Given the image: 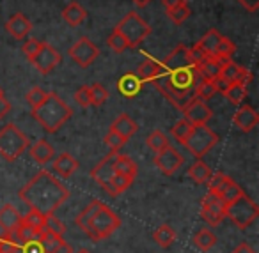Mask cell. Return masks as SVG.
Listing matches in <instances>:
<instances>
[{
	"instance_id": "cell-1",
	"label": "cell",
	"mask_w": 259,
	"mask_h": 253,
	"mask_svg": "<svg viewBox=\"0 0 259 253\" xmlns=\"http://www.w3.org/2000/svg\"><path fill=\"white\" fill-rule=\"evenodd\" d=\"M18 196L30 209L50 216L69 198V189L50 172L41 170L20 189Z\"/></svg>"
},
{
	"instance_id": "cell-2",
	"label": "cell",
	"mask_w": 259,
	"mask_h": 253,
	"mask_svg": "<svg viewBox=\"0 0 259 253\" xmlns=\"http://www.w3.org/2000/svg\"><path fill=\"white\" fill-rule=\"evenodd\" d=\"M76 227L94 242L110 237L119 227L121 220L119 216L101 200H93L75 220Z\"/></svg>"
},
{
	"instance_id": "cell-3",
	"label": "cell",
	"mask_w": 259,
	"mask_h": 253,
	"mask_svg": "<svg viewBox=\"0 0 259 253\" xmlns=\"http://www.w3.org/2000/svg\"><path fill=\"white\" fill-rule=\"evenodd\" d=\"M73 110L57 92H47L45 101L32 110V117L47 133H57L71 119Z\"/></svg>"
},
{
	"instance_id": "cell-4",
	"label": "cell",
	"mask_w": 259,
	"mask_h": 253,
	"mask_svg": "<svg viewBox=\"0 0 259 253\" xmlns=\"http://www.w3.org/2000/svg\"><path fill=\"white\" fill-rule=\"evenodd\" d=\"M29 149V138L15 124H6L0 129V156L13 163Z\"/></svg>"
},
{
	"instance_id": "cell-5",
	"label": "cell",
	"mask_w": 259,
	"mask_h": 253,
	"mask_svg": "<svg viewBox=\"0 0 259 253\" xmlns=\"http://www.w3.org/2000/svg\"><path fill=\"white\" fill-rule=\"evenodd\" d=\"M259 216V207L250 196L240 195L236 200L229 202L226 206V218H229L238 228L245 230L247 227H250V223Z\"/></svg>"
},
{
	"instance_id": "cell-6",
	"label": "cell",
	"mask_w": 259,
	"mask_h": 253,
	"mask_svg": "<svg viewBox=\"0 0 259 253\" xmlns=\"http://www.w3.org/2000/svg\"><path fill=\"white\" fill-rule=\"evenodd\" d=\"M115 30L128 41L130 48H135L151 34V27L139 16L137 11H130L121 22L115 25Z\"/></svg>"
},
{
	"instance_id": "cell-7",
	"label": "cell",
	"mask_w": 259,
	"mask_h": 253,
	"mask_svg": "<svg viewBox=\"0 0 259 253\" xmlns=\"http://www.w3.org/2000/svg\"><path fill=\"white\" fill-rule=\"evenodd\" d=\"M219 143V135H217L213 129H209L206 124L194 126L188 135V138L183 142V145L187 147V150L195 156L197 160H201L202 156L209 153L213 147Z\"/></svg>"
},
{
	"instance_id": "cell-8",
	"label": "cell",
	"mask_w": 259,
	"mask_h": 253,
	"mask_svg": "<svg viewBox=\"0 0 259 253\" xmlns=\"http://www.w3.org/2000/svg\"><path fill=\"white\" fill-rule=\"evenodd\" d=\"M226 206L227 204L222 200V196L208 191L201 202V216L204 218L206 223H209L211 227H217L226 218Z\"/></svg>"
},
{
	"instance_id": "cell-9",
	"label": "cell",
	"mask_w": 259,
	"mask_h": 253,
	"mask_svg": "<svg viewBox=\"0 0 259 253\" xmlns=\"http://www.w3.org/2000/svg\"><path fill=\"white\" fill-rule=\"evenodd\" d=\"M69 57L73 62L80 66V68H89L94 64L98 57H100V50L98 46L89 39V37H80L76 43H73L69 46Z\"/></svg>"
},
{
	"instance_id": "cell-10",
	"label": "cell",
	"mask_w": 259,
	"mask_h": 253,
	"mask_svg": "<svg viewBox=\"0 0 259 253\" xmlns=\"http://www.w3.org/2000/svg\"><path fill=\"white\" fill-rule=\"evenodd\" d=\"M155 167L162 172L163 175H174L181 168V165L185 163L183 156L180 150H176L174 147L167 145L165 149H162L160 153H155Z\"/></svg>"
},
{
	"instance_id": "cell-11",
	"label": "cell",
	"mask_w": 259,
	"mask_h": 253,
	"mask_svg": "<svg viewBox=\"0 0 259 253\" xmlns=\"http://www.w3.org/2000/svg\"><path fill=\"white\" fill-rule=\"evenodd\" d=\"M32 66L41 73V75H48L52 73L59 64H61V54L55 50L52 44L48 43H43L36 55L30 59Z\"/></svg>"
},
{
	"instance_id": "cell-12",
	"label": "cell",
	"mask_w": 259,
	"mask_h": 253,
	"mask_svg": "<svg viewBox=\"0 0 259 253\" xmlns=\"http://www.w3.org/2000/svg\"><path fill=\"white\" fill-rule=\"evenodd\" d=\"M183 115H185L183 119H187L192 126H201V124H206V122L211 119L213 112H211V108L206 105V101L194 97V99L185 107Z\"/></svg>"
},
{
	"instance_id": "cell-13",
	"label": "cell",
	"mask_w": 259,
	"mask_h": 253,
	"mask_svg": "<svg viewBox=\"0 0 259 253\" xmlns=\"http://www.w3.org/2000/svg\"><path fill=\"white\" fill-rule=\"evenodd\" d=\"M117 158H119V150H112L110 154H107V156L91 170V177H93L101 188H105V186L108 184V181L112 179V175L115 174L114 165Z\"/></svg>"
},
{
	"instance_id": "cell-14",
	"label": "cell",
	"mask_w": 259,
	"mask_h": 253,
	"mask_svg": "<svg viewBox=\"0 0 259 253\" xmlns=\"http://www.w3.org/2000/svg\"><path fill=\"white\" fill-rule=\"evenodd\" d=\"M233 122L240 131L248 133L259 124V114L250 105H240L233 115Z\"/></svg>"
},
{
	"instance_id": "cell-15",
	"label": "cell",
	"mask_w": 259,
	"mask_h": 253,
	"mask_svg": "<svg viewBox=\"0 0 259 253\" xmlns=\"http://www.w3.org/2000/svg\"><path fill=\"white\" fill-rule=\"evenodd\" d=\"M0 253H48V251H45L41 248L37 239L30 242H23V244H13V242H8L6 239H2V235H0ZM57 253H73V248L68 244L66 248H62Z\"/></svg>"
},
{
	"instance_id": "cell-16",
	"label": "cell",
	"mask_w": 259,
	"mask_h": 253,
	"mask_svg": "<svg viewBox=\"0 0 259 253\" xmlns=\"http://www.w3.org/2000/svg\"><path fill=\"white\" fill-rule=\"evenodd\" d=\"M6 30H8L15 39L22 41L30 34V30H32V23H30V20L27 18L23 13H16V15H13L11 18L8 20V23H6Z\"/></svg>"
},
{
	"instance_id": "cell-17",
	"label": "cell",
	"mask_w": 259,
	"mask_h": 253,
	"mask_svg": "<svg viewBox=\"0 0 259 253\" xmlns=\"http://www.w3.org/2000/svg\"><path fill=\"white\" fill-rule=\"evenodd\" d=\"M165 71H174V69H180V68H187V66H192L190 54H188V48L185 44H180L176 46L169 55L165 57V61L162 62Z\"/></svg>"
},
{
	"instance_id": "cell-18",
	"label": "cell",
	"mask_w": 259,
	"mask_h": 253,
	"mask_svg": "<svg viewBox=\"0 0 259 253\" xmlns=\"http://www.w3.org/2000/svg\"><path fill=\"white\" fill-rule=\"evenodd\" d=\"M52 167H54V172L59 175V177L68 179V177H71L76 170H78L80 165L69 153H61L59 156L54 158V163H52Z\"/></svg>"
},
{
	"instance_id": "cell-19",
	"label": "cell",
	"mask_w": 259,
	"mask_h": 253,
	"mask_svg": "<svg viewBox=\"0 0 259 253\" xmlns=\"http://www.w3.org/2000/svg\"><path fill=\"white\" fill-rule=\"evenodd\" d=\"M165 73V68H163V64L160 61H156V59L153 57H148L144 62H142L141 66H139L137 69V76L142 80V82H153V80H156L160 75H163Z\"/></svg>"
},
{
	"instance_id": "cell-20",
	"label": "cell",
	"mask_w": 259,
	"mask_h": 253,
	"mask_svg": "<svg viewBox=\"0 0 259 253\" xmlns=\"http://www.w3.org/2000/svg\"><path fill=\"white\" fill-rule=\"evenodd\" d=\"M142 80L137 76V73H126L121 78L117 80V89L121 90L122 96L126 97H134L141 92L142 89Z\"/></svg>"
},
{
	"instance_id": "cell-21",
	"label": "cell",
	"mask_w": 259,
	"mask_h": 253,
	"mask_svg": "<svg viewBox=\"0 0 259 253\" xmlns=\"http://www.w3.org/2000/svg\"><path fill=\"white\" fill-rule=\"evenodd\" d=\"M110 129L117 133V135H121L122 138L128 142V140L139 131V124L132 117H128L126 114H122V115H119V117L115 119L114 122H112Z\"/></svg>"
},
{
	"instance_id": "cell-22",
	"label": "cell",
	"mask_w": 259,
	"mask_h": 253,
	"mask_svg": "<svg viewBox=\"0 0 259 253\" xmlns=\"http://www.w3.org/2000/svg\"><path fill=\"white\" fill-rule=\"evenodd\" d=\"M22 221V214L13 204H4L0 207V228L4 232L16 228Z\"/></svg>"
},
{
	"instance_id": "cell-23",
	"label": "cell",
	"mask_w": 259,
	"mask_h": 253,
	"mask_svg": "<svg viewBox=\"0 0 259 253\" xmlns=\"http://www.w3.org/2000/svg\"><path fill=\"white\" fill-rule=\"evenodd\" d=\"M37 242H39L41 248L48 253H57V251H61L62 248L68 246V242L64 241L62 235H57V234H54V232H48V230L39 232V235H37Z\"/></svg>"
},
{
	"instance_id": "cell-24",
	"label": "cell",
	"mask_w": 259,
	"mask_h": 253,
	"mask_svg": "<svg viewBox=\"0 0 259 253\" xmlns=\"http://www.w3.org/2000/svg\"><path fill=\"white\" fill-rule=\"evenodd\" d=\"M29 153H30V156L34 158V161L39 163V165H48L55 156L54 147H52L50 143L43 138L37 140L36 143H32V145L29 147Z\"/></svg>"
},
{
	"instance_id": "cell-25",
	"label": "cell",
	"mask_w": 259,
	"mask_h": 253,
	"mask_svg": "<svg viewBox=\"0 0 259 253\" xmlns=\"http://www.w3.org/2000/svg\"><path fill=\"white\" fill-rule=\"evenodd\" d=\"M62 18H64V22L68 23V25L78 27L85 22L87 11L78 4V2H69V4L64 8V11H62Z\"/></svg>"
},
{
	"instance_id": "cell-26",
	"label": "cell",
	"mask_w": 259,
	"mask_h": 253,
	"mask_svg": "<svg viewBox=\"0 0 259 253\" xmlns=\"http://www.w3.org/2000/svg\"><path fill=\"white\" fill-rule=\"evenodd\" d=\"M114 170H115V174H121V175H124V177L134 179V181L139 174L137 163H135L130 156H126V154H119V158L115 160Z\"/></svg>"
},
{
	"instance_id": "cell-27",
	"label": "cell",
	"mask_w": 259,
	"mask_h": 253,
	"mask_svg": "<svg viewBox=\"0 0 259 253\" xmlns=\"http://www.w3.org/2000/svg\"><path fill=\"white\" fill-rule=\"evenodd\" d=\"M132 184H134V179L124 177V175H121V174H114L110 181H108V184L105 186L103 189L108 193V195L117 196V195H121V193H124Z\"/></svg>"
},
{
	"instance_id": "cell-28",
	"label": "cell",
	"mask_w": 259,
	"mask_h": 253,
	"mask_svg": "<svg viewBox=\"0 0 259 253\" xmlns=\"http://www.w3.org/2000/svg\"><path fill=\"white\" fill-rule=\"evenodd\" d=\"M192 241H194V246L199 251H209V249L217 244V235L213 234L209 228H201V230L194 235Z\"/></svg>"
},
{
	"instance_id": "cell-29",
	"label": "cell",
	"mask_w": 259,
	"mask_h": 253,
	"mask_svg": "<svg viewBox=\"0 0 259 253\" xmlns=\"http://www.w3.org/2000/svg\"><path fill=\"white\" fill-rule=\"evenodd\" d=\"M176 237H178L176 232H174V228L169 227V225H160L155 230V234H153V239H155V242L160 248H169V246H172Z\"/></svg>"
},
{
	"instance_id": "cell-30",
	"label": "cell",
	"mask_w": 259,
	"mask_h": 253,
	"mask_svg": "<svg viewBox=\"0 0 259 253\" xmlns=\"http://www.w3.org/2000/svg\"><path fill=\"white\" fill-rule=\"evenodd\" d=\"M211 174H213L211 168H209L202 160H197L190 168H188V175H190L192 181H195L197 184H206Z\"/></svg>"
},
{
	"instance_id": "cell-31",
	"label": "cell",
	"mask_w": 259,
	"mask_h": 253,
	"mask_svg": "<svg viewBox=\"0 0 259 253\" xmlns=\"http://www.w3.org/2000/svg\"><path fill=\"white\" fill-rule=\"evenodd\" d=\"M224 96H226V99L229 101L231 105H236V107H240V105L245 103L248 92H247V87H245V85H240V83H231L229 89L224 92Z\"/></svg>"
},
{
	"instance_id": "cell-32",
	"label": "cell",
	"mask_w": 259,
	"mask_h": 253,
	"mask_svg": "<svg viewBox=\"0 0 259 253\" xmlns=\"http://www.w3.org/2000/svg\"><path fill=\"white\" fill-rule=\"evenodd\" d=\"M220 39H222V36H220V34L217 32L215 29H211V30H208V32H206L204 36L201 37V41H199L197 44L206 52V54L213 55V54H215V50H217V46H219Z\"/></svg>"
},
{
	"instance_id": "cell-33",
	"label": "cell",
	"mask_w": 259,
	"mask_h": 253,
	"mask_svg": "<svg viewBox=\"0 0 259 253\" xmlns=\"http://www.w3.org/2000/svg\"><path fill=\"white\" fill-rule=\"evenodd\" d=\"M199 75H201V78H206V80H215L217 76H220V64L213 59V55H209V57L199 66Z\"/></svg>"
},
{
	"instance_id": "cell-34",
	"label": "cell",
	"mask_w": 259,
	"mask_h": 253,
	"mask_svg": "<svg viewBox=\"0 0 259 253\" xmlns=\"http://www.w3.org/2000/svg\"><path fill=\"white\" fill-rule=\"evenodd\" d=\"M217 94L215 90V85H213L211 80H206V78H201L197 83H195L194 87V97H197V99H209V97H213Z\"/></svg>"
},
{
	"instance_id": "cell-35",
	"label": "cell",
	"mask_w": 259,
	"mask_h": 253,
	"mask_svg": "<svg viewBox=\"0 0 259 253\" xmlns=\"http://www.w3.org/2000/svg\"><path fill=\"white\" fill-rule=\"evenodd\" d=\"M45 220H47V216H45V214H41V213H37V211H34V209H30L29 213L22 214V221H23V223L29 225V227H32L34 230L37 232V234H39V232H43Z\"/></svg>"
},
{
	"instance_id": "cell-36",
	"label": "cell",
	"mask_w": 259,
	"mask_h": 253,
	"mask_svg": "<svg viewBox=\"0 0 259 253\" xmlns=\"http://www.w3.org/2000/svg\"><path fill=\"white\" fill-rule=\"evenodd\" d=\"M192 128H194V126H192L187 119H181V121H178L176 124L170 128V135L174 136L176 142H180L181 145H183V142L188 138V135H190Z\"/></svg>"
},
{
	"instance_id": "cell-37",
	"label": "cell",
	"mask_w": 259,
	"mask_h": 253,
	"mask_svg": "<svg viewBox=\"0 0 259 253\" xmlns=\"http://www.w3.org/2000/svg\"><path fill=\"white\" fill-rule=\"evenodd\" d=\"M219 195L222 196L224 202L229 204V202H233V200H236L240 195H243V189H241L240 186L233 181V179H229V181L222 186V189L219 191Z\"/></svg>"
},
{
	"instance_id": "cell-38",
	"label": "cell",
	"mask_w": 259,
	"mask_h": 253,
	"mask_svg": "<svg viewBox=\"0 0 259 253\" xmlns=\"http://www.w3.org/2000/svg\"><path fill=\"white\" fill-rule=\"evenodd\" d=\"M146 142H148L149 149L155 150V153H160V150L165 149L167 145H170L167 135L163 131H160V129H155V131L148 136V140H146Z\"/></svg>"
},
{
	"instance_id": "cell-39",
	"label": "cell",
	"mask_w": 259,
	"mask_h": 253,
	"mask_svg": "<svg viewBox=\"0 0 259 253\" xmlns=\"http://www.w3.org/2000/svg\"><path fill=\"white\" fill-rule=\"evenodd\" d=\"M89 94H91V105H94V107H101L108 99V90L101 83H93L89 87Z\"/></svg>"
},
{
	"instance_id": "cell-40",
	"label": "cell",
	"mask_w": 259,
	"mask_h": 253,
	"mask_svg": "<svg viewBox=\"0 0 259 253\" xmlns=\"http://www.w3.org/2000/svg\"><path fill=\"white\" fill-rule=\"evenodd\" d=\"M167 16H169V20L172 23L181 25V23L190 16V8H188V4L176 6V8H172V9H167Z\"/></svg>"
},
{
	"instance_id": "cell-41",
	"label": "cell",
	"mask_w": 259,
	"mask_h": 253,
	"mask_svg": "<svg viewBox=\"0 0 259 253\" xmlns=\"http://www.w3.org/2000/svg\"><path fill=\"white\" fill-rule=\"evenodd\" d=\"M107 44L112 48V50L115 52V54H122L124 50H128V41L124 39V37L121 36V34L117 32V30H112V34L108 36V39H107Z\"/></svg>"
},
{
	"instance_id": "cell-42",
	"label": "cell",
	"mask_w": 259,
	"mask_h": 253,
	"mask_svg": "<svg viewBox=\"0 0 259 253\" xmlns=\"http://www.w3.org/2000/svg\"><path fill=\"white\" fill-rule=\"evenodd\" d=\"M229 175H226L224 172H217V174H211L208 179V182H206V186H208V191L211 193H217L219 195V191L222 189V186L226 184L227 181H229Z\"/></svg>"
},
{
	"instance_id": "cell-43",
	"label": "cell",
	"mask_w": 259,
	"mask_h": 253,
	"mask_svg": "<svg viewBox=\"0 0 259 253\" xmlns=\"http://www.w3.org/2000/svg\"><path fill=\"white\" fill-rule=\"evenodd\" d=\"M43 230L54 232V234H57V235H64L66 230H68V227H66L64 221L59 220L55 214H50V216H47V220H45V228H43Z\"/></svg>"
},
{
	"instance_id": "cell-44",
	"label": "cell",
	"mask_w": 259,
	"mask_h": 253,
	"mask_svg": "<svg viewBox=\"0 0 259 253\" xmlns=\"http://www.w3.org/2000/svg\"><path fill=\"white\" fill-rule=\"evenodd\" d=\"M16 235H18V241L20 244H23V242H30V241H36L37 239V232L34 230L32 227H29V225H25L23 221H20V225L16 227Z\"/></svg>"
},
{
	"instance_id": "cell-45",
	"label": "cell",
	"mask_w": 259,
	"mask_h": 253,
	"mask_svg": "<svg viewBox=\"0 0 259 253\" xmlns=\"http://www.w3.org/2000/svg\"><path fill=\"white\" fill-rule=\"evenodd\" d=\"M45 97H47V92H45L41 87H32V89L27 92L25 101H27V105H29V107L34 110V108H37L41 103H43Z\"/></svg>"
},
{
	"instance_id": "cell-46",
	"label": "cell",
	"mask_w": 259,
	"mask_h": 253,
	"mask_svg": "<svg viewBox=\"0 0 259 253\" xmlns=\"http://www.w3.org/2000/svg\"><path fill=\"white\" fill-rule=\"evenodd\" d=\"M234 52H236V44H234L231 39H227V37L222 36V39H220L219 46H217V50H215V54H213V55H219V57H226V59H233Z\"/></svg>"
},
{
	"instance_id": "cell-47",
	"label": "cell",
	"mask_w": 259,
	"mask_h": 253,
	"mask_svg": "<svg viewBox=\"0 0 259 253\" xmlns=\"http://www.w3.org/2000/svg\"><path fill=\"white\" fill-rule=\"evenodd\" d=\"M103 142L110 147V150H119V149H122V147L126 145V140L122 138L121 135H117L115 131H112V129L107 133V135H105Z\"/></svg>"
},
{
	"instance_id": "cell-48",
	"label": "cell",
	"mask_w": 259,
	"mask_h": 253,
	"mask_svg": "<svg viewBox=\"0 0 259 253\" xmlns=\"http://www.w3.org/2000/svg\"><path fill=\"white\" fill-rule=\"evenodd\" d=\"M238 69H240V66L234 64L233 61H229V62H226L222 68H220V76H222V78H226L227 82L234 83V80H236V75H238Z\"/></svg>"
},
{
	"instance_id": "cell-49",
	"label": "cell",
	"mask_w": 259,
	"mask_h": 253,
	"mask_svg": "<svg viewBox=\"0 0 259 253\" xmlns=\"http://www.w3.org/2000/svg\"><path fill=\"white\" fill-rule=\"evenodd\" d=\"M41 41H37V39H34V37H30V39H27L25 43H23V48H22V52L23 54H25V57L29 59H32L34 55L37 54V52H39V48H41Z\"/></svg>"
},
{
	"instance_id": "cell-50",
	"label": "cell",
	"mask_w": 259,
	"mask_h": 253,
	"mask_svg": "<svg viewBox=\"0 0 259 253\" xmlns=\"http://www.w3.org/2000/svg\"><path fill=\"white\" fill-rule=\"evenodd\" d=\"M75 101L80 105L82 108H87L91 105V94H89V87L87 85H80L75 92Z\"/></svg>"
},
{
	"instance_id": "cell-51",
	"label": "cell",
	"mask_w": 259,
	"mask_h": 253,
	"mask_svg": "<svg viewBox=\"0 0 259 253\" xmlns=\"http://www.w3.org/2000/svg\"><path fill=\"white\" fill-rule=\"evenodd\" d=\"M188 54H190V59H192V62H194L195 66H201L202 62L206 61V59L209 57V54H206L204 50H202L199 44H195V46H192V48H188Z\"/></svg>"
},
{
	"instance_id": "cell-52",
	"label": "cell",
	"mask_w": 259,
	"mask_h": 253,
	"mask_svg": "<svg viewBox=\"0 0 259 253\" xmlns=\"http://www.w3.org/2000/svg\"><path fill=\"white\" fill-rule=\"evenodd\" d=\"M252 80H254V75H252V71L250 69H247V68H241L240 66V69H238V75H236V80H234V83H240V85H250L252 83Z\"/></svg>"
},
{
	"instance_id": "cell-53",
	"label": "cell",
	"mask_w": 259,
	"mask_h": 253,
	"mask_svg": "<svg viewBox=\"0 0 259 253\" xmlns=\"http://www.w3.org/2000/svg\"><path fill=\"white\" fill-rule=\"evenodd\" d=\"M213 82V85H215V90L217 92H226L227 89H229V85H231V82H227L226 78H222V76H217L215 80H211Z\"/></svg>"
},
{
	"instance_id": "cell-54",
	"label": "cell",
	"mask_w": 259,
	"mask_h": 253,
	"mask_svg": "<svg viewBox=\"0 0 259 253\" xmlns=\"http://www.w3.org/2000/svg\"><path fill=\"white\" fill-rule=\"evenodd\" d=\"M238 4L243 6L248 13H255L259 9V0H238Z\"/></svg>"
},
{
	"instance_id": "cell-55",
	"label": "cell",
	"mask_w": 259,
	"mask_h": 253,
	"mask_svg": "<svg viewBox=\"0 0 259 253\" xmlns=\"http://www.w3.org/2000/svg\"><path fill=\"white\" fill-rule=\"evenodd\" d=\"M9 110H11V103H9V99H6V96H4L0 99V121L9 114Z\"/></svg>"
},
{
	"instance_id": "cell-56",
	"label": "cell",
	"mask_w": 259,
	"mask_h": 253,
	"mask_svg": "<svg viewBox=\"0 0 259 253\" xmlns=\"http://www.w3.org/2000/svg\"><path fill=\"white\" fill-rule=\"evenodd\" d=\"M231 253H255V251L247 244V242H241V244H238Z\"/></svg>"
},
{
	"instance_id": "cell-57",
	"label": "cell",
	"mask_w": 259,
	"mask_h": 253,
	"mask_svg": "<svg viewBox=\"0 0 259 253\" xmlns=\"http://www.w3.org/2000/svg\"><path fill=\"white\" fill-rule=\"evenodd\" d=\"M181 4H187V0H163L165 9H172V8H176V6H181Z\"/></svg>"
},
{
	"instance_id": "cell-58",
	"label": "cell",
	"mask_w": 259,
	"mask_h": 253,
	"mask_svg": "<svg viewBox=\"0 0 259 253\" xmlns=\"http://www.w3.org/2000/svg\"><path fill=\"white\" fill-rule=\"evenodd\" d=\"M134 2L139 6V8H146V6H148L149 2H151V0H134Z\"/></svg>"
},
{
	"instance_id": "cell-59",
	"label": "cell",
	"mask_w": 259,
	"mask_h": 253,
	"mask_svg": "<svg viewBox=\"0 0 259 253\" xmlns=\"http://www.w3.org/2000/svg\"><path fill=\"white\" fill-rule=\"evenodd\" d=\"M75 253H91L89 249H78V251H75Z\"/></svg>"
},
{
	"instance_id": "cell-60",
	"label": "cell",
	"mask_w": 259,
	"mask_h": 253,
	"mask_svg": "<svg viewBox=\"0 0 259 253\" xmlns=\"http://www.w3.org/2000/svg\"><path fill=\"white\" fill-rule=\"evenodd\" d=\"M2 97H4V90L0 89V99H2Z\"/></svg>"
}]
</instances>
